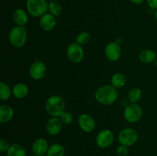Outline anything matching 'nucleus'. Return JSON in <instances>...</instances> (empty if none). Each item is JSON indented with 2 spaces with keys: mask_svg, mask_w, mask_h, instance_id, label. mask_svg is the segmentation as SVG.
<instances>
[{
  "mask_svg": "<svg viewBox=\"0 0 157 156\" xmlns=\"http://www.w3.org/2000/svg\"><path fill=\"white\" fill-rule=\"evenodd\" d=\"M94 97L101 105L110 106L114 103L117 99L118 92L117 88L112 85H104L96 90Z\"/></svg>",
  "mask_w": 157,
  "mask_h": 156,
  "instance_id": "f257e3e1",
  "label": "nucleus"
},
{
  "mask_svg": "<svg viewBox=\"0 0 157 156\" xmlns=\"http://www.w3.org/2000/svg\"><path fill=\"white\" fill-rule=\"evenodd\" d=\"M65 109V102L61 96L54 95L45 102V110L52 117H59Z\"/></svg>",
  "mask_w": 157,
  "mask_h": 156,
  "instance_id": "f03ea898",
  "label": "nucleus"
},
{
  "mask_svg": "<svg viewBox=\"0 0 157 156\" xmlns=\"http://www.w3.org/2000/svg\"><path fill=\"white\" fill-rule=\"evenodd\" d=\"M28 33L25 26H18L12 28L9 34V43L15 47H21L25 44Z\"/></svg>",
  "mask_w": 157,
  "mask_h": 156,
  "instance_id": "7ed1b4c3",
  "label": "nucleus"
},
{
  "mask_svg": "<svg viewBox=\"0 0 157 156\" xmlns=\"http://www.w3.org/2000/svg\"><path fill=\"white\" fill-rule=\"evenodd\" d=\"M26 8L32 17L41 18L48 11V2L47 0H27Z\"/></svg>",
  "mask_w": 157,
  "mask_h": 156,
  "instance_id": "20e7f679",
  "label": "nucleus"
},
{
  "mask_svg": "<svg viewBox=\"0 0 157 156\" xmlns=\"http://www.w3.org/2000/svg\"><path fill=\"white\" fill-rule=\"evenodd\" d=\"M124 117L130 123H136L143 117L142 108L136 103L128 104L124 109Z\"/></svg>",
  "mask_w": 157,
  "mask_h": 156,
  "instance_id": "39448f33",
  "label": "nucleus"
},
{
  "mask_svg": "<svg viewBox=\"0 0 157 156\" xmlns=\"http://www.w3.org/2000/svg\"><path fill=\"white\" fill-rule=\"evenodd\" d=\"M138 140L137 132L132 128H125L118 134V142L121 145L132 146Z\"/></svg>",
  "mask_w": 157,
  "mask_h": 156,
  "instance_id": "423d86ee",
  "label": "nucleus"
},
{
  "mask_svg": "<svg viewBox=\"0 0 157 156\" xmlns=\"http://www.w3.org/2000/svg\"><path fill=\"white\" fill-rule=\"evenodd\" d=\"M67 57L71 62L78 64L81 62L84 58V49L78 43H71L67 48Z\"/></svg>",
  "mask_w": 157,
  "mask_h": 156,
  "instance_id": "0eeeda50",
  "label": "nucleus"
},
{
  "mask_svg": "<svg viewBox=\"0 0 157 156\" xmlns=\"http://www.w3.org/2000/svg\"><path fill=\"white\" fill-rule=\"evenodd\" d=\"M47 73V67L42 61L35 60L29 68V75L35 80H40L45 76Z\"/></svg>",
  "mask_w": 157,
  "mask_h": 156,
  "instance_id": "6e6552de",
  "label": "nucleus"
},
{
  "mask_svg": "<svg viewBox=\"0 0 157 156\" xmlns=\"http://www.w3.org/2000/svg\"><path fill=\"white\" fill-rule=\"evenodd\" d=\"M113 140L114 136L113 132L109 129H103L97 135L95 142L99 148H107L113 144Z\"/></svg>",
  "mask_w": 157,
  "mask_h": 156,
  "instance_id": "1a4fd4ad",
  "label": "nucleus"
},
{
  "mask_svg": "<svg viewBox=\"0 0 157 156\" xmlns=\"http://www.w3.org/2000/svg\"><path fill=\"white\" fill-rule=\"evenodd\" d=\"M122 49L117 42H110L105 47V55L107 59L111 62L117 61L121 58Z\"/></svg>",
  "mask_w": 157,
  "mask_h": 156,
  "instance_id": "9d476101",
  "label": "nucleus"
},
{
  "mask_svg": "<svg viewBox=\"0 0 157 156\" xmlns=\"http://www.w3.org/2000/svg\"><path fill=\"white\" fill-rule=\"evenodd\" d=\"M78 125L80 128L84 132H91L96 127V122L94 119L90 115L87 113H83L78 118Z\"/></svg>",
  "mask_w": 157,
  "mask_h": 156,
  "instance_id": "9b49d317",
  "label": "nucleus"
},
{
  "mask_svg": "<svg viewBox=\"0 0 157 156\" xmlns=\"http://www.w3.org/2000/svg\"><path fill=\"white\" fill-rule=\"evenodd\" d=\"M48 148L49 145L47 140L43 138H39L34 141L32 146V152L38 156H43L47 154Z\"/></svg>",
  "mask_w": 157,
  "mask_h": 156,
  "instance_id": "f8f14e48",
  "label": "nucleus"
},
{
  "mask_svg": "<svg viewBox=\"0 0 157 156\" xmlns=\"http://www.w3.org/2000/svg\"><path fill=\"white\" fill-rule=\"evenodd\" d=\"M62 124L60 118L52 117L46 124V132L50 136H56L61 132Z\"/></svg>",
  "mask_w": 157,
  "mask_h": 156,
  "instance_id": "ddd939ff",
  "label": "nucleus"
},
{
  "mask_svg": "<svg viewBox=\"0 0 157 156\" xmlns=\"http://www.w3.org/2000/svg\"><path fill=\"white\" fill-rule=\"evenodd\" d=\"M40 26L42 30L45 32H51L56 26V18L50 13H46L40 18Z\"/></svg>",
  "mask_w": 157,
  "mask_h": 156,
  "instance_id": "4468645a",
  "label": "nucleus"
},
{
  "mask_svg": "<svg viewBox=\"0 0 157 156\" xmlns=\"http://www.w3.org/2000/svg\"><path fill=\"white\" fill-rule=\"evenodd\" d=\"M12 19L18 26H25L29 21V16L24 9H16L12 13Z\"/></svg>",
  "mask_w": 157,
  "mask_h": 156,
  "instance_id": "2eb2a0df",
  "label": "nucleus"
},
{
  "mask_svg": "<svg viewBox=\"0 0 157 156\" xmlns=\"http://www.w3.org/2000/svg\"><path fill=\"white\" fill-rule=\"evenodd\" d=\"M14 116V110L11 106H0V122L7 123L10 122Z\"/></svg>",
  "mask_w": 157,
  "mask_h": 156,
  "instance_id": "dca6fc26",
  "label": "nucleus"
},
{
  "mask_svg": "<svg viewBox=\"0 0 157 156\" xmlns=\"http://www.w3.org/2000/svg\"><path fill=\"white\" fill-rule=\"evenodd\" d=\"M29 94V87L24 83H18L12 88V95L16 99H25Z\"/></svg>",
  "mask_w": 157,
  "mask_h": 156,
  "instance_id": "f3484780",
  "label": "nucleus"
},
{
  "mask_svg": "<svg viewBox=\"0 0 157 156\" xmlns=\"http://www.w3.org/2000/svg\"><path fill=\"white\" fill-rule=\"evenodd\" d=\"M156 54L150 49H144L139 54L140 61L144 64H151L156 61Z\"/></svg>",
  "mask_w": 157,
  "mask_h": 156,
  "instance_id": "a211bd4d",
  "label": "nucleus"
},
{
  "mask_svg": "<svg viewBox=\"0 0 157 156\" xmlns=\"http://www.w3.org/2000/svg\"><path fill=\"white\" fill-rule=\"evenodd\" d=\"M6 156H27L26 150L18 143H13L6 152Z\"/></svg>",
  "mask_w": 157,
  "mask_h": 156,
  "instance_id": "6ab92c4d",
  "label": "nucleus"
},
{
  "mask_svg": "<svg viewBox=\"0 0 157 156\" xmlns=\"http://www.w3.org/2000/svg\"><path fill=\"white\" fill-rule=\"evenodd\" d=\"M65 149L61 144L55 143L49 146L46 156H64Z\"/></svg>",
  "mask_w": 157,
  "mask_h": 156,
  "instance_id": "aec40b11",
  "label": "nucleus"
},
{
  "mask_svg": "<svg viewBox=\"0 0 157 156\" xmlns=\"http://www.w3.org/2000/svg\"><path fill=\"white\" fill-rule=\"evenodd\" d=\"M126 76L121 73H117L113 74L111 77V85L115 88H121L126 84Z\"/></svg>",
  "mask_w": 157,
  "mask_h": 156,
  "instance_id": "412c9836",
  "label": "nucleus"
},
{
  "mask_svg": "<svg viewBox=\"0 0 157 156\" xmlns=\"http://www.w3.org/2000/svg\"><path fill=\"white\" fill-rule=\"evenodd\" d=\"M128 99L131 103H136L142 97V91L138 87H133L128 92Z\"/></svg>",
  "mask_w": 157,
  "mask_h": 156,
  "instance_id": "4be33fe9",
  "label": "nucleus"
},
{
  "mask_svg": "<svg viewBox=\"0 0 157 156\" xmlns=\"http://www.w3.org/2000/svg\"><path fill=\"white\" fill-rule=\"evenodd\" d=\"M12 94V90L7 84L4 82L0 83V99L1 100H8Z\"/></svg>",
  "mask_w": 157,
  "mask_h": 156,
  "instance_id": "5701e85b",
  "label": "nucleus"
},
{
  "mask_svg": "<svg viewBox=\"0 0 157 156\" xmlns=\"http://www.w3.org/2000/svg\"><path fill=\"white\" fill-rule=\"evenodd\" d=\"M48 12L55 17H58L62 13V7L57 2H50L48 3Z\"/></svg>",
  "mask_w": 157,
  "mask_h": 156,
  "instance_id": "b1692460",
  "label": "nucleus"
},
{
  "mask_svg": "<svg viewBox=\"0 0 157 156\" xmlns=\"http://www.w3.org/2000/svg\"><path fill=\"white\" fill-rule=\"evenodd\" d=\"M91 40V36L90 34L87 32H82L78 35L76 38V42L81 45L88 44Z\"/></svg>",
  "mask_w": 157,
  "mask_h": 156,
  "instance_id": "393cba45",
  "label": "nucleus"
},
{
  "mask_svg": "<svg viewBox=\"0 0 157 156\" xmlns=\"http://www.w3.org/2000/svg\"><path fill=\"white\" fill-rule=\"evenodd\" d=\"M59 118L62 123L65 124V125H69L73 122V116L70 112L64 111L59 116Z\"/></svg>",
  "mask_w": 157,
  "mask_h": 156,
  "instance_id": "a878e982",
  "label": "nucleus"
},
{
  "mask_svg": "<svg viewBox=\"0 0 157 156\" xmlns=\"http://www.w3.org/2000/svg\"><path fill=\"white\" fill-rule=\"evenodd\" d=\"M117 154L118 156H127V154H129L128 147L121 145L117 148Z\"/></svg>",
  "mask_w": 157,
  "mask_h": 156,
  "instance_id": "bb28decb",
  "label": "nucleus"
},
{
  "mask_svg": "<svg viewBox=\"0 0 157 156\" xmlns=\"http://www.w3.org/2000/svg\"><path fill=\"white\" fill-rule=\"evenodd\" d=\"M10 146L11 145H9V142L6 141V139H2L0 140V151H1V152H7L8 150L10 148Z\"/></svg>",
  "mask_w": 157,
  "mask_h": 156,
  "instance_id": "cd10ccee",
  "label": "nucleus"
},
{
  "mask_svg": "<svg viewBox=\"0 0 157 156\" xmlns=\"http://www.w3.org/2000/svg\"><path fill=\"white\" fill-rule=\"evenodd\" d=\"M149 7L153 9H157V0H147Z\"/></svg>",
  "mask_w": 157,
  "mask_h": 156,
  "instance_id": "c85d7f7f",
  "label": "nucleus"
},
{
  "mask_svg": "<svg viewBox=\"0 0 157 156\" xmlns=\"http://www.w3.org/2000/svg\"><path fill=\"white\" fill-rule=\"evenodd\" d=\"M130 1L132 3H133V4L139 5V4H141V3L144 2L145 0H130Z\"/></svg>",
  "mask_w": 157,
  "mask_h": 156,
  "instance_id": "c756f323",
  "label": "nucleus"
},
{
  "mask_svg": "<svg viewBox=\"0 0 157 156\" xmlns=\"http://www.w3.org/2000/svg\"><path fill=\"white\" fill-rule=\"evenodd\" d=\"M155 18H156V19L157 20V9L156 10V12H155Z\"/></svg>",
  "mask_w": 157,
  "mask_h": 156,
  "instance_id": "7c9ffc66",
  "label": "nucleus"
},
{
  "mask_svg": "<svg viewBox=\"0 0 157 156\" xmlns=\"http://www.w3.org/2000/svg\"><path fill=\"white\" fill-rule=\"evenodd\" d=\"M29 156H38V155H36V154H34V153H33V154H31V155H29Z\"/></svg>",
  "mask_w": 157,
  "mask_h": 156,
  "instance_id": "2f4dec72",
  "label": "nucleus"
},
{
  "mask_svg": "<svg viewBox=\"0 0 157 156\" xmlns=\"http://www.w3.org/2000/svg\"><path fill=\"white\" fill-rule=\"evenodd\" d=\"M49 1H50V2H56L57 0H49Z\"/></svg>",
  "mask_w": 157,
  "mask_h": 156,
  "instance_id": "473e14b6",
  "label": "nucleus"
},
{
  "mask_svg": "<svg viewBox=\"0 0 157 156\" xmlns=\"http://www.w3.org/2000/svg\"></svg>",
  "mask_w": 157,
  "mask_h": 156,
  "instance_id": "72a5a7b5",
  "label": "nucleus"
}]
</instances>
